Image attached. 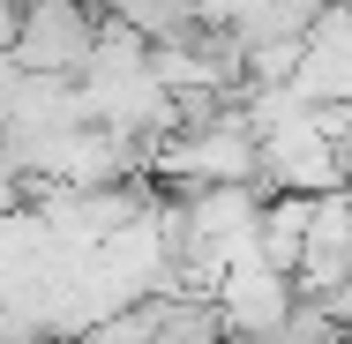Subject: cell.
Listing matches in <instances>:
<instances>
[{
	"mask_svg": "<svg viewBox=\"0 0 352 344\" xmlns=\"http://www.w3.org/2000/svg\"><path fill=\"white\" fill-rule=\"evenodd\" d=\"M98 38H105V23H98L82 0H15V45H8V68H15V75H38V82H82Z\"/></svg>",
	"mask_w": 352,
	"mask_h": 344,
	"instance_id": "1",
	"label": "cell"
},
{
	"mask_svg": "<svg viewBox=\"0 0 352 344\" xmlns=\"http://www.w3.org/2000/svg\"><path fill=\"white\" fill-rule=\"evenodd\" d=\"M128 307L142 344H225V314L210 292H142Z\"/></svg>",
	"mask_w": 352,
	"mask_h": 344,
	"instance_id": "3",
	"label": "cell"
},
{
	"mask_svg": "<svg viewBox=\"0 0 352 344\" xmlns=\"http://www.w3.org/2000/svg\"><path fill=\"white\" fill-rule=\"evenodd\" d=\"M30 203H38V180L23 172L15 150H0V217H8V209H30Z\"/></svg>",
	"mask_w": 352,
	"mask_h": 344,
	"instance_id": "4",
	"label": "cell"
},
{
	"mask_svg": "<svg viewBox=\"0 0 352 344\" xmlns=\"http://www.w3.org/2000/svg\"><path fill=\"white\" fill-rule=\"evenodd\" d=\"M210 299H217V314H225V330H278V322H292V307H300L292 277L278 262H263V255L232 262L210 284Z\"/></svg>",
	"mask_w": 352,
	"mask_h": 344,
	"instance_id": "2",
	"label": "cell"
}]
</instances>
